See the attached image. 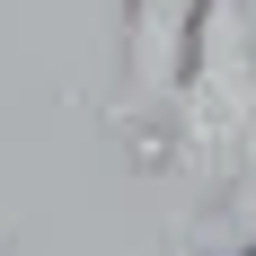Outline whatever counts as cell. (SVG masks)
Here are the masks:
<instances>
[{"mask_svg": "<svg viewBox=\"0 0 256 256\" xmlns=\"http://www.w3.org/2000/svg\"><path fill=\"white\" fill-rule=\"evenodd\" d=\"M132 168L194 194H256V0H221L177 98L150 132H132Z\"/></svg>", "mask_w": 256, "mask_h": 256, "instance_id": "6da1fadb", "label": "cell"}, {"mask_svg": "<svg viewBox=\"0 0 256 256\" xmlns=\"http://www.w3.org/2000/svg\"><path fill=\"white\" fill-rule=\"evenodd\" d=\"M221 0H124V53H115V98H106V124L124 132H150L177 98L186 62L204 44V18Z\"/></svg>", "mask_w": 256, "mask_h": 256, "instance_id": "7a4b0ae2", "label": "cell"}, {"mask_svg": "<svg viewBox=\"0 0 256 256\" xmlns=\"http://www.w3.org/2000/svg\"><path fill=\"white\" fill-rule=\"evenodd\" d=\"M230 256H256V238H248V248H230Z\"/></svg>", "mask_w": 256, "mask_h": 256, "instance_id": "3957f363", "label": "cell"}]
</instances>
